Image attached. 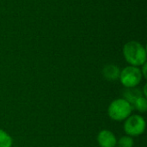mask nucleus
<instances>
[{"mask_svg": "<svg viewBox=\"0 0 147 147\" xmlns=\"http://www.w3.org/2000/svg\"><path fill=\"white\" fill-rule=\"evenodd\" d=\"M97 142L100 147H116L117 139L109 130H102L97 135Z\"/></svg>", "mask_w": 147, "mask_h": 147, "instance_id": "nucleus-5", "label": "nucleus"}, {"mask_svg": "<svg viewBox=\"0 0 147 147\" xmlns=\"http://www.w3.org/2000/svg\"><path fill=\"white\" fill-rule=\"evenodd\" d=\"M141 67H142V68H140V71H141V73H142V76H143V78H146V63H145L144 65H142Z\"/></svg>", "mask_w": 147, "mask_h": 147, "instance_id": "nucleus-11", "label": "nucleus"}, {"mask_svg": "<svg viewBox=\"0 0 147 147\" xmlns=\"http://www.w3.org/2000/svg\"><path fill=\"white\" fill-rule=\"evenodd\" d=\"M133 111L132 105L125 99H115L113 101L108 108L109 116L115 121H125L131 115Z\"/></svg>", "mask_w": 147, "mask_h": 147, "instance_id": "nucleus-2", "label": "nucleus"}, {"mask_svg": "<svg viewBox=\"0 0 147 147\" xmlns=\"http://www.w3.org/2000/svg\"><path fill=\"white\" fill-rule=\"evenodd\" d=\"M123 55L126 61L133 66H141L146 63V50L138 41L131 40L124 45Z\"/></svg>", "mask_w": 147, "mask_h": 147, "instance_id": "nucleus-1", "label": "nucleus"}, {"mask_svg": "<svg viewBox=\"0 0 147 147\" xmlns=\"http://www.w3.org/2000/svg\"><path fill=\"white\" fill-rule=\"evenodd\" d=\"M146 130V121L140 115H133L125 120L124 131L130 137H137L144 134Z\"/></svg>", "mask_w": 147, "mask_h": 147, "instance_id": "nucleus-4", "label": "nucleus"}, {"mask_svg": "<svg viewBox=\"0 0 147 147\" xmlns=\"http://www.w3.org/2000/svg\"><path fill=\"white\" fill-rule=\"evenodd\" d=\"M143 78L140 69L136 66L129 65L121 71L119 79L126 88H134L139 85Z\"/></svg>", "mask_w": 147, "mask_h": 147, "instance_id": "nucleus-3", "label": "nucleus"}, {"mask_svg": "<svg viewBox=\"0 0 147 147\" xmlns=\"http://www.w3.org/2000/svg\"><path fill=\"white\" fill-rule=\"evenodd\" d=\"M134 142L132 137L127 135L121 137L119 140H117V147H134Z\"/></svg>", "mask_w": 147, "mask_h": 147, "instance_id": "nucleus-10", "label": "nucleus"}, {"mask_svg": "<svg viewBox=\"0 0 147 147\" xmlns=\"http://www.w3.org/2000/svg\"><path fill=\"white\" fill-rule=\"evenodd\" d=\"M140 96H144L141 93V90L137 88H127V90L123 93V99L127 101L131 105L134 104V102Z\"/></svg>", "mask_w": 147, "mask_h": 147, "instance_id": "nucleus-7", "label": "nucleus"}, {"mask_svg": "<svg viewBox=\"0 0 147 147\" xmlns=\"http://www.w3.org/2000/svg\"><path fill=\"white\" fill-rule=\"evenodd\" d=\"M133 109H135L140 113H145L147 109V100L146 97L140 96L139 97L132 105Z\"/></svg>", "mask_w": 147, "mask_h": 147, "instance_id": "nucleus-8", "label": "nucleus"}, {"mask_svg": "<svg viewBox=\"0 0 147 147\" xmlns=\"http://www.w3.org/2000/svg\"><path fill=\"white\" fill-rule=\"evenodd\" d=\"M121 73V70L115 65H107L102 69V75L105 79L109 81H115L119 79Z\"/></svg>", "mask_w": 147, "mask_h": 147, "instance_id": "nucleus-6", "label": "nucleus"}, {"mask_svg": "<svg viewBox=\"0 0 147 147\" xmlns=\"http://www.w3.org/2000/svg\"><path fill=\"white\" fill-rule=\"evenodd\" d=\"M12 144V138L5 131L0 128V147H11Z\"/></svg>", "mask_w": 147, "mask_h": 147, "instance_id": "nucleus-9", "label": "nucleus"}]
</instances>
